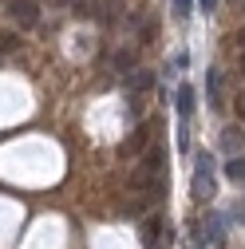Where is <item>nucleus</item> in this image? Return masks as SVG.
Segmentation results:
<instances>
[{
  "mask_svg": "<svg viewBox=\"0 0 245 249\" xmlns=\"http://www.w3.org/2000/svg\"><path fill=\"white\" fill-rule=\"evenodd\" d=\"M8 16H12L20 28H36L40 4H36V0H8Z\"/></svg>",
  "mask_w": 245,
  "mask_h": 249,
  "instance_id": "nucleus-2",
  "label": "nucleus"
},
{
  "mask_svg": "<svg viewBox=\"0 0 245 249\" xmlns=\"http://www.w3.org/2000/svg\"><path fill=\"white\" fill-rule=\"evenodd\" d=\"M198 4H202V12H213V8H218V0H198Z\"/></svg>",
  "mask_w": 245,
  "mask_h": 249,
  "instance_id": "nucleus-16",
  "label": "nucleus"
},
{
  "mask_svg": "<svg viewBox=\"0 0 245 249\" xmlns=\"http://www.w3.org/2000/svg\"><path fill=\"white\" fill-rule=\"evenodd\" d=\"M222 142H226V146H222L226 154H237V150H241V131H237V127H226V131H222Z\"/></svg>",
  "mask_w": 245,
  "mask_h": 249,
  "instance_id": "nucleus-5",
  "label": "nucleus"
},
{
  "mask_svg": "<svg viewBox=\"0 0 245 249\" xmlns=\"http://www.w3.org/2000/svg\"><path fill=\"white\" fill-rule=\"evenodd\" d=\"M0 48L12 52V48H16V36H12V32H0Z\"/></svg>",
  "mask_w": 245,
  "mask_h": 249,
  "instance_id": "nucleus-13",
  "label": "nucleus"
},
{
  "mask_svg": "<svg viewBox=\"0 0 245 249\" xmlns=\"http://www.w3.org/2000/svg\"><path fill=\"white\" fill-rule=\"evenodd\" d=\"M213 194V154H198L194 159V182H190V198L194 202H210Z\"/></svg>",
  "mask_w": 245,
  "mask_h": 249,
  "instance_id": "nucleus-1",
  "label": "nucleus"
},
{
  "mask_svg": "<svg viewBox=\"0 0 245 249\" xmlns=\"http://www.w3.org/2000/svg\"><path fill=\"white\" fill-rule=\"evenodd\" d=\"M202 241H206V233H202V230L194 226V230L186 233V241H182V249H202Z\"/></svg>",
  "mask_w": 245,
  "mask_h": 249,
  "instance_id": "nucleus-8",
  "label": "nucleus"
},
{
  "mask_svg": "<svg viewBox=\"0 0 245 249\" xmlns=\"http://www.w3.org/2000/svg\"><path fill=\"white\" fill-rule=\"evenodd\" d=\"M226 178H229V182H245V159H229Z\"/></svg>",
  "mask_w": 245,
  "mask_h": 249,
  "instance_id": "nucleus-7",
  "label": "nucleus"
},
{
  "mask_svg": "<svg viewBox=\"0 0 245 249\" xmlns=\"http://www.w3.org/2000/svg\"><path fill=\"white\" fill-rule=\"evenodd\" d=\"M142 139H146V127H139V131H135V135L127 139V150H131V154H139V150H142V146H139Z\"/></svg>",
  "mask_w": 245,
  "mask_h": 249,
  "instance_id": "nucleus-12",
  "label": "nucleus"
},
{
  "mask_svg": "<svg viewBox=\"0 0 245 249\" xmlns=\"http://www.w3.org/2000/svg\"><path fill=\"white\" fill-rule=\"evenodd\" d=\"M241 75H245V55H241Z\"/></svg>",
  "mask_w": 245,
  "mask_h": 249,
  "instance_id": "nucleus-18",
  "label": "nucleus"
},
{
  "mask_svg": "<svg viewBox=\"0 0 245 249\" xmlns=\"http://www.w3.org/2000/svg\"><path fill=\"white\" fill-rule=\"evenodd\" d=\"M233 217H237V222H245V202H237V206H233Z\"/></svg>",
  "mask_w": 245,
  "mask_h": 249,
  "instance_id": "nucleus-15",
  "label": "nucleus"
},
{
  "mask_svg": "<svg viewBox=\"0 0 245 249\" xmlns=\"http://www.w3.org/2000/svg\"><path fill=\"white\" fill-rule=\"evenodd\" d=\"M222 83H226V79H222L218 68H210V71H206V95H210L213 107H222Z\"/></svg>",
  "mask_w": 245,
  "mask_h": 249,
  "instance_id": "nucleus-4",
  "label": "nucleus"
},
{
  "mask_svg": "<svg viewBox=\"0 0 245 249\" xmlns=\"http://www.w3.org/2000/svg\"><path fill=\"white\" fill-rule=\"evenodd\" d=\"M150 79H155L150 71H139L135 79H127V87H131V91H146V87H150Z\"/></svg>",
  "mask_w": 245,
  "mask_h": 249,
  "instance_id": "nucleus-9",
  "label": "nucleus"
},
{
  "mask_svg": "<svg viewBox=\"0 0 245 249\" xmlns=\"http://www.w3.org/2000/svg\"><path fill=\"white\" fill-rule=\"evenodd\" d=\"M222 237H226L222 217H210V222H206V241H222Z\"/></svg>",
  "mask_w": 245,
  "mask_h": 249,
  "instance_id": "nucleus-6",
  "label": "nucleus"
},
{
  "mask_svg": "<svg viewBox=\"0 0 245 249\" xmlns=\"http://www.w3.org/2000/svg\"><path fill=\"white\" fill-rule=\"evenodd\" d=\"M174 107H178V123H186V127H190V115H194V87L190 83H178Z\"/></svg>",
  "mask_w": 245,
  "mask_h": 249,
  "instance_id": "nucleus-3",
  "label": "nucleus"
},
{
  "mask_svg": "<svg viewBox=\"0 0 245 249\" xmlns=\"http://www.w3.org/2000/svg\"><path fill=\"white\" fill-rule=\"evenodd\" d=\"M115 64H119L122 71H127V68H135V52H131V48H122V52L115 55Z\"/></svg>",
  "mask_w": 245,
  "mask_h": 249,
  "instance_id": "nucleus-11",
  "label": "nucleus"
},
{
  "mask_svg": "<svg viewBox=\"0 0 245 249\" xmlns=\"http://www.w3.org/2000/svg\"><path fill=\"white\" fill-rule=\"evenodd\" d=\"M190 12H194V0H174V16L178 20H190Z\"/></svg>",
  "mask_w": 245,
  "mask_h": 249,
  "instance_id": "nucleus-10",
  "label": "nucleus"
},
{
  "mask_svg": "<svg viewBox=\"0 0 245 249\" xmlns=\"http://www.w3.org/2000/svg\"><path fill=\"white\" fill-rule=\"evenodd\" d=\"M233 111H237V115H241V119H245V91H241V95H237V99H233Z\"/></svg>",
  "mask_w": 245,
  "mask_h": 249,
  "instance_id": "nucleus-14",
  "label": "nucleus"
},
{
  "mask_svg": "<svg viewBox=\"0 0 245 249\" xmlns=\"http://www.w3.org/2000/svg\"><path fill=\"white\" fill-rule=\"evenodd\" d=\"M237 44H245V28H241V32H237Z\"/></svg>",
  "mask_w": 245,
  "mask_h": 249,
  "instance_id": "nucleus-17",
  "label": "nucleus"
}]
</instances>
